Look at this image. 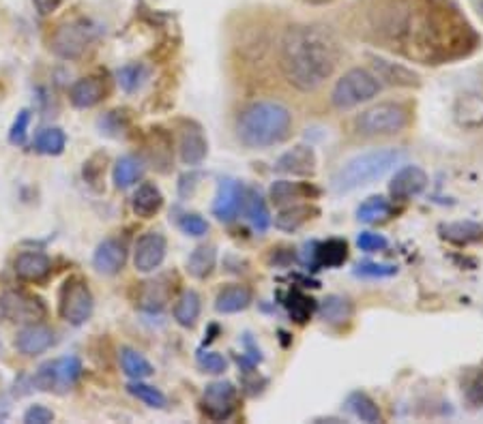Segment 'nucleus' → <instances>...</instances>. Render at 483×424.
I'll use <instances>...</instances> for the list:
<instances>
[{
	"instance_id": "nucleus-1",
	"label": "nucleus",
	"mask_w": 483,
	"mask_h": 424,
	"mask_svg": "<svg viewBox=\"0 0 483 424\" xmlns=\"http://www.w3.org/2000/svg\"><path fill=\"white\" fill-rule=\"evenodd\" d=\"M363 31L385 50L421 64L456 63L481 44L451 0H372Z\"/></svg>"
},
{
	"instance_id": "nucleus-2",
	"label": "nucleus",
	"mask_w": 483,
	"mask_h": 424,
	"mask_svg": "<svg viewBox=\"0 0 483 424\" xmlns=\"http://www.w3.org/2000/svg\"><path fill=\"white\" fill-rule=\"evenodd\" d=\"M339 44L318 24H292L279 41V71L299 93H316L336 74Z\"/></svg>"
},
{
	"instance_id": "nucleus-3",
	"label": "nucleus",
	"mask_w": 483,
	"mask_h": 424,
	"mask_svg": "<svg viewBox=\"0 0 483 424\" xmlns=\"http://www.w3.org/2000/svg\"><path fill=\"white\" fill-rule=\"evenodd\" d=\"M295 116L279 101L260 99L252 101L236 116L235 133L236 140L249 151H265V148L284 144L292 135Z\"/></svg>"
},
{
	"instance_id": "nucleus-4",
	"label": "nucleus",
	"mask_w": 483,
	"mask_h": 424,
	"mask_svg": "<svg viewBox=\"0 0 483 424\" xmlns=\"http://www.w3.org/2000/svg\"><path fill=\"white\" fill-rule=\"evenodd\" d=\"M404 157H407V153L399 151V148H376V151L357 154L333 174L331 191L344 195L378 182L391 170H396V165L402 163Z\"/></svg>"
},
{
	"instance_id": "nucleus-5",
	"label": "nucleus",
	"mask_w": 483,
	"mask_h": 424,
	"mask_svg": "<svg viewBox=\"0 0 483 424\" xmlns=\"http://www.w3.org/2000/svg\"><path fill=\"white\" fill-rule=\"evenodd\" d=\"M413 123V107L404 101H380L355 116L353 129L359 137H393L407 131Z\"/></svg>"
},
{
	"instance_id": "nucleus-6",
	"label": "nucleus",
	"mask_w": 483,
	"mask_h": 424,
	"mask_svg": "<svg viewBox=\"0 0 483 424\" xmlns=\"http://www.w3.org/2000/svg\"><path fill=\"white\" fill-rule=\"evenodd\" d=\"M380 88H383V84L378 82V77H376L372 71L355 67L346 71V74L339 77L336 86H333L329 99L336 110L346 112L378 97Z\"/></svg>"
},
{
	"instance_id": "nucleus-7",
	"label": "nucleus",
	"mask_w": 483,
	"mask_h": 424,
	"mask_svg": "<svg viewBox=\"0 0 483 424\" xmlns=\"http://www.w3.org/2000/svg\"><path fill=\"white\" fill-rule=\"evenodd\" d=\"M97 39V28L88 20H71L56 28L50 39L52 52L65 61H77L86 54L93 41Z\"/></svg>"
},
{
	"instance_id": "nucleus-8",
	"label": "nucleus",
	"mask_w": 483,
	"mask_h": 424,
	"mask_svg": "<svg viewBox=\"0 0 483 424\" xmlns=\"http://www.w3.org/2000/svg\"><path fill=\"white\" fill-rule=\"evenodd\" d=\"M80 378H82L80 358L75 356L56 358V360L41 364L33 378V386L41 392L65 394L77 384V380Z\"/></svg>"
},
{
	"instance_id": "nucleus-9",
	"label": "nucleus",
	"mask_w": 483,
	"mask_h": 424,
	"mask_svg": "<svg viewBox=\"0 0 483 424\" xmlns=\"http://www.w3.org/2000/svg\"><path fill=\"white\" fill-rule=\"evenodd\" d=\"M95 309V298L91 288L82 277H69L63 283L58 296V313L71 326H82L91 320Z\"/></svg>"
},
{
	"instance_id": "nucleus-10",
	"label": "nucleus",
	"mask_w": 483,
	"mask_h": 424,
	"mask_svg": "<svg viewBox=\"0 0 483 424\" xmlns=\"http://www.w3.org/2000/svg\"><path fill=\"white\" fill-rule=\"evenodd\" d=\"M0 313L14 321V324H39L45 320L47 309L41 298L28 294V291L9 290L0 296Z\"/></svg>"
},
{
	"instance_id": "nucleus-11",
	"label": "nucleus",
	"mask_w": 483,
	"mask_h": 424,
	"mask_svg": "<svg viewBox=\"0 0 483 424\" xmlns=\"http://www.w3.org/2000/svg\"><path fill=\"white\" fill-rule=\"evenodd\" d=\"M238 405V390L230 381H213L206 386L205 394H202L200 409L208 420L224 422L236 411Z\"/></svg>"
},
{
	"instance_id": "nucleus-12",
	"label": "nucleus",
	"mask_w": 483,
	"mask_h": 424,
	"mask_svg": "<svg viewBox=\"0 0 483 424\" xmlns=\"http://www.w3.org/2000/svg\"><path fill=\"white\" fill-rule=\"evenodd\" d=\"M168 241L161 232H146L138 238L134 249V266L138 272H155L164 264Z\"/></svg>"
},
{
	"instance_id": "nucleus-13",
	"label": "nucleus",
	"mask_w": 483,
	"mask_h": 424,
	"mask_svg": "<svg viewBox=\"0 0 483 424\" xmlns=\"http://www.w3.org/2000/svg\"><path fill=\"white\" fill-rule=\"evenodd\" d=\"M428 187V174L419 165H404L396 172L389 182V195L393 202H408L421 195Z\"/></svg>"
},
{
	"instance_id": "nucleus-14",
	"label": "nucleus",
	"mask_w": 483,
	"mask_h": 424,
	"mask_svg": "<svg viewBox=\"0 0 483 424\" xmlns=\"http://www.w3.org/2000/svg\"><path fill=\"white\" fill-rule=\"evenodd\" d=\"M316 167H318V157H316L314 148L306 144L292 146L290 151L279 154V159L276 161V172L286 176H314Z\"/></svg>"
},
{
	"instance_id": "nucleus-15",
	"label": "nucleus",
	"mask_w": 483,
	"mask_h": 424,
	"mask_svg": "<svg viewBox=\"0 0 483 424\" xmlns=\"http://www.w3.org/2000/svg\"><path fill=\"white\" fill-rule=\"evenodd\" d=\"M367 58L369 63H372L374 75L378 77V82H385L389 84V86H397V88H415L421 84L419 75H417L413 69H408L407 64L387 61V58L376 56V54H369Z\"/></svg>"
},
{
	"instance_id": "nucleus-16",
	"label": "nucleus",
	"mask_w": 483,
	"mask_h": 424,
	"mask_svg": "<svg viewBox=\"0 0 483 424\" xmlns=\"http://www.w3.org/2000/svg\"><path fill=\"white\" fill-rule=\"evenodd\" d=\"M127 264V247L118 238H107L97 247L93 255L95 271L106 274V277H115Z\"/></svg>"
},
{
	"instance_id": "nucleus-17",
	"label": "nucleus",
	"mask_w": 483,
	"mask_h": 424,
	"mask_svg": "<svg viewBox=\"0 0 483 424\" xmlns=\"http://www.w3.org/2000/svg\"><path fill=\"white\" fill-rule=\"evenodd\" d=\"M178 154L185 165H200L208 154V142L200 124L185 123L178 140Z\"/></svg>"
},
{
	"instance_id": "nucleus-18",
	"label": "nucleus",
	"mask_w": 483,
	"mask_h": 424,
	"mask_svg": "<svg viewBox=\"0 0 483 424\" xmlns=\"http://www.w3.org/2000/svg\"><path fill=\"white\" fill-rule=\"evenodd\" d=\"M243 202H246V193H243V187L236 181H226L219 182L217 195H215L213 202V214L219 221H232L241 211Z\"/></svg>"
},
{
	"instance_id": "nucleus-19",
	"label": "nucleus",
	"mask_w": 483,
	"mask_h": 424,
	"mask_svg": "<svg viewBox=\"0 0 483 424\" xmlns=\"http://www.w3.org/2000/svg\"><path fill=\"white\" fill-rule=\"evenodd\" d=\"M106 94H107V86L104 77L88 75L77 80L74 86H71L69 99L77 110H91V107L99 105L101 101L106 99Z\"/></svg>"
},
{
	"instance_id": "nucleus-20",
	"label": "nucleus",
	"mask_w": 483,
	"mask_h": 424,
	"mask_svg": "<svg viewBox=\"0 0 483 424\" xmlns=\"http://www.w3.org/2000/svg\"><path fill=\"white\" fill-rule=\"evenodd\" d=\"M14 272L20 281L26 283H41L50 277L52 261L45 253H37V251H24L15 258Z\"/></svg>"
},
{
	"instance_id": "nucleus-21",
	"label": "nucleus",
	"mask_w": 483,
	"mask_h": 424,
	"mask_svg": "<svg viewBox=\"0 0 483 424\" xmlns=\"http://www.w3.org/2000/svg\"><path fill=\"white\" fill-rule=\"evenodd\" d=\"M54 330L52 328L39 324L24 326L15 337V348L24 356H39L52 348Z\"/></svg>"
},
{
	"instance_id": "nucleus-22",
	"label": "nucleus",
	"mask_w": 483,
	"mask_h": 424,
	"mask_svg": "<svg viewBox=\"0 0 483 424\" xmlns=\"http://www.w3.org/2000/svg\"><path fill=\"white\" fill-rule=\"evenodd\" d=\"M348 260V242L342 238H329V241L312 244V268H337Z\"/></svg>"
},
{
	"instance_id": "nucleus-23",
	"label": "nucleus",
	"mask_w": 483,
	"mask_h": 424,
	"mask_svg": "<svg viewBox=\"0 0 483 424\" xmlns=\"http://www.w3.org/2000/svg\"><path fill=\"white\" fill-rule=\"evenodd\" d=\"M316 311H318L320 320L325 321L327 326L339 328L353 320L355 304L348 296H344V294H329L318 304V309Z\"/></svg>"
},
{
	"instance_id": "nucleus-24",
	"label": "nucleus",
	"mask_w": 483,
	"mask_h": 424,
	"mask_svg": "<svg viewBox=\"0 0 483 424\" xmlns=\"http://www.w3.org/2000/svg\"><path fill=\"white\" fill-rule=\"evenodd\" d=\"M318 195V189L312 187L307 182H290V181H277L271 184V191H268V197L276 206H290L297 204L301 200H309V197Z\"/></svg>"
},
{
	"instance_id": "nucleus-25",
	"label": "nucleus",
	"mask_w": 483,
	"mask_h": 424,
	"mask_svg": "<svg viewBox=\"0 0 483 424\" xmlns=\"http://www.w3.org/2000/svg\"><path fill=\"white\" fill-rule=\"evenodd\" d=\"M456 123L464 129H479L483 127V97L475 93H467L462 97H458L456 107Z\"/></svg>"
},
{
	"instance_id": "nucleus-26",
	"label": "nucleus",
	"mask_w": 483,
	"mask_h": 424,
	"mask_svg": "<svg viewBox=\"0 0 483 424\" xmlns=\"http://www.w3.org/2000/svg\"><path fill=\"white\" fill-rule=\"evenodd\" d=\"M254 301V294L252 290L247 288V285H228V288H224L219 291L217 298H215V309H217V313H224V315H232V313H241V311H246L249 304Z\"/></svg>"
},
{
	"instance_id": "nucleus-27",
	"label": "nucleus",
	"mask_w": 483,
	"mask_h": 424,
	"mask_svg": "<svg viewBox=\"0 0 483 424\" xmlns=\"http://www.w3.org/2000/svg\"><path fill=\"white\" fill-rule=\"evenodd\" d=\"M440 236L458 247H467L483 241V223L477 221H453V223H443L438 228Z\"/></svg>"
},
{
	"instance_id": "nucleus-28",
	"label": "nucleus",
	"mask_w": 483,
	"mask_h": 424,
	"mask_svg": "<svg viewBox=\"0 0 483 424\" xmlns=\"http://www.w3.org/2000/svg\"><path fill=\"white\" fill-rule=\"evenodd\" d=\"M318 214L320 211L314 204H301V202H297V204L282 206V211H279L276 217V228L282 232H297L306 223H309V221L318 217Z\"/></svg>"
},
{
	"instance_id": "nucleus-29",
	"label": "nucleus",
	"mask_w": 483,
	"mask_h": 424,
	"mask_svg": "<svg viewBox=\"0 0 483 424\" xmlns=\"http://www.w3.org/2000/svg\"><path fill=\"white\" fill-rule=\"evenodd\" d=\"M161 206H164V195H161L157 184L153 182L140 184L138 191L134 193V200H131V208L140 219L155 217L161 211Z\"/></svg>"
},
{
	"instance_id": "nucleus-30",
	"label": "nucleus",
	"mask_w": 483,
	"mask_h": 424,
	"mask_svg": "<svg viewBox=\"0 0 483 424\" xmlns=\"http://www.w3.org/2000/svg\"><path fill=\"white\" fill-rule=\"evenodd\" d=\"M282 304H284V309L288 311L290 320L295 321V324H307V321L312 320L314 311L318 309V304H316L314 298L303 294L301 290L286 291L282 298Z\"/></svg>"
},
{
	"instance_id": "nucleus-31",
	"label": "nucleus",
	"mask_w": 483,
	"mask_h": 424,
	"mask_svg": "<svg viewBox=\"0 0 483 424\" xmlns=\"http://www.w3.org/2000/svg\"><path fill=\"white\" fill-rule=\"evenodd\" d=\"M202 311V298L198 291L185 290L178 301L175 302V320L178 326L183 328H194L196 321L200 318Z\"/></svg>"
},
{
	"instance_id": "nucleus-32",
	"label": "nucleus",
	"mask_w": 483,
	"mask_h": 424,
	"mask_svg": "<svg viewBox=\"0 0 483 424\" xmlns=\"http://www.w3.org/2000/svg\"><path fill=\"white\" fill-rule=\"evenodd\" d=\"M142 174H145V163L134 154H125L116 161L115 170H112V181L118 189H129L140 181Z\"/></svg>"
},
{
	"instance_id": "nucleus-33",
	"label": "nucleus",
	"mask_w": 483,
	"mask_h": 424,
	"mask_svg": "<svg viewBox=\"0 0 483 424\" xmlns=\"http://www.w3.org/2000/svg\"><path fill=\"white\" fill-rule=\"evenodd\" d=\"M142 285L145 288H142L140 294V307L148 311V313H159L170 301V285L166 283V277L148 281V283Z\"/></svg>"
},
{
	"instance_id": "nucleus-34",
	"label": "nucleus",
	"mask_w": 483,
	"mask_h": 424,
	"mask_svg": "<svg viewBox=\"0 0 483 424\" xmlns=\"http://www.w3.org/2000/svg\"><path fill=\"white\" fill-rule=\"evenodd\" d=\"M346 408L353 411L361 422H367V424L385 422V418L383 414H380L378 405H376L374 399L361 390H355L348 394V399H346Z\"/></svg>"
},
{
	"instance_id": "nucleus-35",
	"label": "nucleus",
	"mask_w": 483,
	"mask_h": 424,
	"mask_svg": "<svg viewBox=\"0 0 483 424\" xmlns=\"http://www.w3.org/2000/svg\"><path fill=\"white\" fill-rule=\"evenodd\" d=\"M215 264H217V251H215L213 244H200V247L194 249L192 255H189L187 272L192 274L194 279L202 281L211 277Z\"/></svg>"
},
{
	"instance_id": "nucleus-36",
	"label": "nucleus",
	"mask_w": 483,
	"mask_h": 424,
	"mask_svg": "<svg viewBox=\"0 0 483 424\" xmlns=\"http://www.w3.org/2000/svg\"><path fill=\"white\" fill-rule=\"evenodd\" d=\"M118 360H121L123 373L127 375L129 380H148L155 373L153 364L134 348H123L121 354H118Z\"/></svg>"
},
{
	"instance_id": "nucleus-37",
	"label": "nucleus",
	"mask_w": 483,
	"mask_h": 424,
	"mask_svg": "<svg viewBox=\"0 0 483 424\" xmlns=\"http://www.w3.org/2000/svg\"><path fill=\"white\" fill-rule=\"evenodd\" d=\"M243 206H246V214H247L249 223L254 225V230L260 232V234H265V232L268 230V225H271V212H268L265 197H262L258 191H249L246 202H243Z\"/></svg>"
},
{
	"instance_id": "nucleus-38",
	"label": "nucleus",
	"mask_w": 483,
	"mask_h": 424,
	"mask_svg": "<svg viewBox=\"0 0 483 424\" xmlns=\"http://www.w3.org/2000/svg\"><path fill=\"white\" fill-rule=\"evenodd\" d=\"M391 212H393V204L387 200V197L372 195L357 208V219H359L361 223H378V221L391 217Z\"/></svg>"
},
{
	"instance_id": "nucleus-39",
	"label": "nucleus",
	"mask_w": 483,
	"mask_h": 424,
	"mask_svg": "<svg viewBox=\"0 0 483 424\" xmlns=\"http://www.w3.org/2000/svg\"><path fill=\"white\" fill-rule=\"evenodd\" d=\"M65 146H67V135H65V131L58 127L44 129L37 135V140H35L37 153L47 154V157H58V154H63Z\"/></svg>"
},
{
	"instance_id": "nucleus-40",
	"label": "nucleus",
	"mask_w": 483,
	"mask_h": 424,
	"mask_svg": "<svg viewBox=\"0 0 483 424\" xmlns=\"http://www.w3.org/2000/svg\"><path fill=\"white\" fill-rule=\"evenodd\" d=\"M462 392L470 408H483V362L464 375Z\"/></svg>"
},
{
	"instance_id": "nucleus-41",
	"label": "nucleus",
	"mask_w": 483,
	"mask_h": 424,
	"mask_svg": "<svg viewBox=\"0 0 483 424\" xmlns=\"http://www.w3.org/2000/svg\"><path fill=\"white\" fill-rule=\"evenodd\" d=\"M127 390H129L131 397H136L138 401H142L153 409H164L166 405H168V399H166V394L161 392L159 388H155L151 384H145L142 380L131 381V384L127 386Z\"/></svg>"
},
{
	"instance_id": "nucleus-42",
	"label": "nucleus",
	"mask_w": 483,
	"mask_h": 424,
	"mask_svg": "<svg viewBox=\"0 0 483 424\" xmlns=\"http://www.w3.org/2000/svg\"><path fill=\"white\" fill-rule=\"evenodd\" d=\"M116 75L125 93H136L142 86V82H145L146 69L142 67V64H127V67H123Z\"/></svg>"
},
{
	"instance_id": "nucleus-43",
	"label": "nucleus",
	"mask_w": 483,
	"mask_h": 424,
	"mask_svg": "<svg viewBox=\"0 0 483 424\" xmlns=\"http://www.w3.org/2000/svg\"><path fill=\"white\" fill-rule=\"evenodd\" d=\"M153 140H155V144L151 146V161L155 165H170V161H172V142H170V137L166 135V133H155L153 135Z\"/></svg>"
},
{
	"instance_id": "nucleus-44",
	"label": "nucleus",
	"mask_w": 483,
	"mask_h": 424,
	"mask_svg": "<svg viewBox=\"0 0 483 424\" xmlns=\"http://www.w3.org/2000/svg\"><path fill=\"white\" fill-rule=\"evenodd\" d=\"M198 367L205 373L222 375L228 369V360L217 351H198Z\"/></svg>"
},
{
	"instance_id": "nucleus-45",
	"label": "nucleus",
	"mask_w": 483,
	"mask_h": 424,
	"mask_svg": "<svg viewBox=\"0 0 483 424\" xmlns=\"http://www.w3.org/2000/svg\"><path fill=\"white\" fill-rule=\"evenodd\" d=\"M178 228L183 230V234L200 238V236H205L206 232H208V223L200 217V214L192 212V214H183L181 221H178Z\"/></svg>"
},
{
	"instance_id": "nucleus-46",
	"label": "nucleus",
	"mask_w": 483,
	"mask_h": 424,
	"mask_svg": "<svg viewBox=\"0 0 483 424\" xmlns=\"http://www.w3.org/2000/svg\"><path fill=\"white\" fill-rule=\"evenodd\" d=\"M355 274L357 277H393V274H397V266L393 264H376V261H363L355 268Z\"/></svg>"
},
{
	"instance_id": "nucleus-47",
	"label": "nucleus",
	"mask_w": 483,
	"mask_h": 424,
	"mask_svg": "<svg viewBox=\"0 0 483 424\" xmlns=\"http://www.w3.org/2000/svg\"><path fill=\"white\" fill-rule=\"evenodd\" d=\"M28 124H31V110H22L17 114L14 127L9 131V142L15 146H22L26 142V133H28Z\"/></svg>"
},
{
	"instance_id": "nucleus-48",
	"label": "nucleus",
	"mask_w": 483,
	"mask_h": 424,
	"mask_svg": "<svg viewBox=\"0 0 483 424\" xmlns=\"http://www.w3.org/2000/svg\"><path fill=\"white\" fill-rule=\"evenodd\" d=\"M387 238L383 234H376V232H361L357 238V247L366 253H374V251H385L387 249Z\"/></svg>"
},
{
	"instance_id": "nucleus-49",
	"label": "nucleus",
	"mask_w": 483,
	"mask_h": 424,
	"mask_svg": "<svg viewBox=\"0 0 483 424\" xmlns=\"http://www.w3.org/2000/svg\"><path fill=\"white\" fill-rule=\"evenodd\" d=\"M24 422L26 424H50L54 422V411L45 405H33L24 414Z\"/></svg>"
},
{
	"instance_id": "nucleus-50",
	"label": "nucleus",
	"mask_w": 483,
	"mask_h": 424,
	"mask_svg": "<svg viewBox=\"0 0 483 424\" xmlns=\"http://www.w3.org/2000/svg\"><path fill=\"white\" fill-rule=\"evenodd\" d=\"M63 0H33L35 9H37L39 15H50L56 11L58 7H61Z\"/></svg>"
},
{
	"instance_id": "nucleus-51",
	"label": "nucleus",
	"mask_w": 483,
	"mask_h": 424,
	"mask_svg": "<svg viewBox=\"0 0 483 424\" xmlns=\"http://www.w3.org/2000/svg\"><path fill=\"white\" fill-rule=\"evenodd\" d=\"M307 5H314V7H322V5H329L333 0H306Z\"/></svg>"
},
{
	"instance_id": "nucleus-52",
	"label": "nucleus",
	"mask_w": 483,
	"mask_h": 424,
	"mask_svg": "<svg viewBox=\"0 0 483 424\" xmlns=\"http://www.w3.org/2000/svg\"><path fill=\"white\" fill-rule=\"evenodd\" d=\"M477 11H479V15L483 17V0H477Z\"/></svg>"
}]
</instances>
